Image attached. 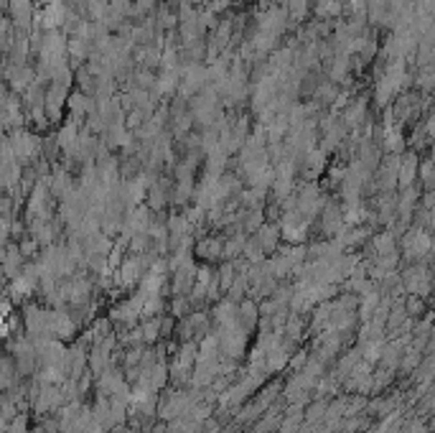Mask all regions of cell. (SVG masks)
I'll list each match as a JSON object with an SVG mask.
<instances>
[{
	"mask_svg": "<svg viewBox=\"0 0 435 433\" xmlns=\"http://www.w3.org/2000/svg\"><path fill=\"white\" fill-rule=\"evenodd\" d=\"M275 237H278V232H275L273 227H265V230H260V248H262V250H273V245H275Z\"/></svg>",
	"mask_w": 435,
	"mask_h": 433,
	"instance_id": "obj_1",
	"label": "cell"
}]
</instances>
